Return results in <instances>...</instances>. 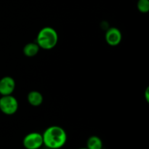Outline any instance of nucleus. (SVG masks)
Returning <instances> with one entry per match:
<instances>
[{"mask_svg":"<svg viewBox=\"0 0 149 149\" xmlns=\"http://www.w3.org/2000/svg\"><path fill=\"white\" fill-rule=\"evenodd\" d=\"M27 100L29 104L34 107H37L43 103L44 97L42 93L36 90L30 91L27 95Z\"/></svg>","mask_w":149,"mask_h":149,"instance_id":"nucleus-7","label":"nucleus"},{"mask_svg":"<svg viewBox=\"0 0 149 149\" xmlns=\"http://www.w3.org/2000/svg\"><path fill=\"white\" fill-rule=\"evenodd\" d=\"M148 93H149V87H148L145 91V98H146V100L147 103H148L149 102V94Z\"/></svg>","mask_w":149,"mask_h":149,"instance_id":"nucleus-11","label":"nucleus"},{"mask_svg":"<svg viewBox=\"0 0 149 149\" xmlns=\"http://www.w3.org/2000/svg\"><path fill=\"white\" fill-rule=\"evenodd\" d=\"M16 84L14 79L9 76L2 77L0 79V95L1 96L10 95L15 90Z\"/></svg>","mask_w":149,"mask_h":149,"instance_id":"nucleus-6","label":"nucleus"},{"mask_svg":"<svg viewBox=\"0 0 149 149\" xmlns=\"http://www.w3.org/2000/svg\"><path fill=\"white\" fill-rule=\"evenodd\" d=\"M36 42L40 49L46 50L53 49L58 42V32L49 26L42 28L36 36Z\"/></svg>","mask_w":149,"mask_h":149,"instance_id":"nucleus-2","label":"nucleus"},{"mask_svg":"<svg viewBox=\"0 0 149 149\" xmlns=\"http://www.w3.org/2000/svg\"><path fill=\"white\" fill-rule=\"evenodd\" d=\"M137 8L141 13H147L149 12V0H138Z\"/></svg>","mask_w":149,"mask_h":149,"instance_id":"nucleus-10","label":"nucleus"},{"mask_svg":"<svg viewBox=\"0 0 149 149\" xmlns=\"http://www.w3.org/2000/svg\"><path fill=\"white\" fill-rule=\"evenodd\" d=\"M40 47L36 44V42H29L26 44L23 47V54L25 56L32 58L34 57L39 53Z\"/></svg>","mask_w":149,"mask_h":149,"instance_id":"nucleus-8","label":"nucleus"},{"mask_svg":"<svg viewBox=\"0 0 149 149\" xmlns=\"http://www.w3.org/2000/svg\"><path fill=\"white\" fill-rule=\"evenodd\" d=\"M43 145L49 149L62 148L67 141L65 130L60 126L53 125L47 128L42 134Z\"/></svg>","mask_w":149,"mask_h":149,"instance_id":"nucleus-1","label":"nucleus"},{"mask_svg":"<svg viewBox=\"0 0 149 149\" xmlns=\"http://www.w3.org/2000/svg\"><path fill=\"white\" fill-rule=\"evenodd\" d=\"M106 43L111 47H116L121 43L122 33L119 29L116 27L109 28L105 34Z\"/></svg>","mask_w":149,"mask_h":149,"instance_id":"nucleus-5","label":"nucleus"},{"mask_svg":"<svg viewBox=\"0 0 149 149\" xmlns=\"http://www.w3.org/2000/svg\"><path fill=\"white\" fill-rule=\"evenodd\" d=\"M78 149H88L87 148H78Z\"/></svg>","mask_w":149,"mask_h":149,"instance_id":"nucleus-12","label":"nucleus"},{"mask_svg":"<svg viewBox=\"0 0 149 149\" xmlns=\"http://www.w3.org/2000/svg\"><path fill=\"white\" fill-rule=\"evenodd\" d=\"M86 148L88 149H103V141L98 136H90L87 141Z\"/></svg>","mask_w":149,"mask_h":149,"instance_id":"nucleus-9","label":"nucleus"},{"mask_svg":"<svg viewBox=\"0 0 149 149\" xmlns=\"http://www.w3.org/2000/svg\"><path fill=\"white\" fill-rule=\"evenodd\" d=\"M23 145L26 149H39L43 146L42 134L36 132H30L24 137Z\"/></svg>","mask_w":149,"mask_h":149,"instance_id":"nucleus-4","label":"nucleus"},{"mask_svg":"<svg viewBox=\"0 0 149 149\" xmlns=\"http://www.w3.org/2000/svg\"><path fill=\"white\" fill-rule=\"evenodd\" d=\"M18 109V102L17 100L13 96L10 95L1 96L0 98V111L6 115H13L17 112Z\"/></svg>","mask_w":149,"mask_h":149,"instance_id":"nucleus-3","label":"nucleus"}]
</instances>
